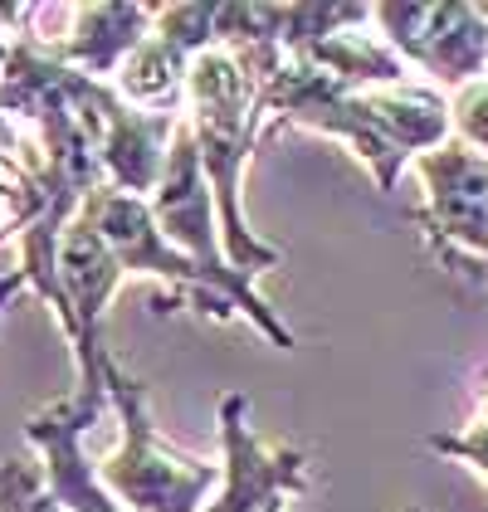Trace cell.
I'll return each mask as SVG.
<instances>
[{"label": "cell", "mask_w": 488, "mask_h": 512, "mask_svg": "<svg viewBox=\"0 0 488 512\" xmlns=\"http://www.w3.org/2000/svg\"><path fill=\"white\" fill-rule=\"evenodd\" d=\"M371 20L381 25L386 44L425 69L445 88H464V83L488 74V25L479 5L464 0H445V5H371Z\"/></svg>", "instance_id": "7"}, {"label": "cell", "mask_w": 488, "mask_h": 512, "mask_svg": "<svg viewBox=\"0 0 488 512\" xmlns=\"http://www.w3.org/2000/svg\"><path fill=\"white\" fill-rule=\"evenodd\" d=\"M425 444H430L435 454L459 459V464H469L474 473H484V478H488V376H484V395H479V405H474L469 425H464V430L430 434Z\"/></svg>", "instance_id": "13"}, {"label": "cell", "mask_w": 488, "mask_h": 512, "mask_svg": "<svg viewBox=\"0 0 488 512\" xmlns=\"http://www.w3.org/2000/svg\"><path fill=\"white\" fill-rule=\"evenodd\" d=\"M103 381L122 425L118 449L98 459L103 488L127 512H205V503L220 493V464H205L196 454L176 449L157 430L147 386L113 352H103Z\"/></svg>", "instance_id": "4"}, {"label": "cell", "mask_w": 488, "mask_h": 512, "mask_svg": "<svg viewBox=\"0 0 488 512\" xmlns=\"http://www.w3.org/2000/svg\"><path fill=\"white\" fill-rule=\"evenodd\" d=\"M205 49H215V0L210 5L205 0H196V5H162L152 35L132 49V59L122 64L113 88L142 113L181 118L191 64L201 59Z\"/></svg>", "instance_id": "9"}, {"label": "cell", "mask_w": 488, "mask_h": 512, "mask_svg": "<svg viewBox=\"0 0 488 512\" xmlns=\"http://www.w3.org/2000/svg\"><path fill=\"white\" fill-rule=\"evenodd\" d=\"M479 15H484V25H488V5H479Z\"/></svg>", "instance_id": "19"}, {"label": "cell", "mask_w": 488, "mask_h": 512, "mask_svg": "<svg viewBox=\"0 0 488 512\" xmlns=\"http://www.w3.org/2000/svg\"><path fill=\"white\" fill-rule=\"evenodd\" d=\"M425 205L415 210V225L430 244V254L445 269H469L479 274L488 254V157L454 142L425 152L415 161Z\"/></svg>", "instance_id": "5"}, {"label": "cell", "mask_w": 488, "mask_h": 512, "mask_svg": "<svg viewBox=\"0 0 488 512\" xmlns=\"http://www.w3.org/2000/svg\"><path fill=\"white\" fill-rule=\"evenodd\" d=\"M162 5H137V0H98V5H69V30L59 40L64 64H74L93 79H118L122 64L132 59V49L152 35Z\"/></svg>", "instance_id": "11"}, {"label": "cell", "mask_w": 488, "mask_h": 512, "mask_svg": "<svg viewBox=\"0 0 488 512\" xmlns=\"http://www.w3.org/2000/svg\"><path fill=\"white\" fill-rule=\"evenodd\" d=\"M79 215L113 244V254H118V264L127 278L142 274V278L166 283V298L157 303V313H171V308H186V303H191L196 313H210V317H220V322H225V317H249V322H254L274 347H284V352L298 347L293 327H288L264 298H244L235 288H225L215 274H205L196 259H186V254L162 235L157 210H152L147 196H127L118 186H103Z\"/></svg>", "instance_id": "3"}, {"label": "cell", "mask_w": 488, "mask_h": 512, "mask_svg": "<svg viewBox=\"0 0 488 512\" xmlns=\"http://www.w3.org/2000/svg\"><path fill=\"white\" fill-rule=\"evenodd\" d=\"M264 113L279 127H308L352 147L386 196L396 191L406 161L445 147L454 132L449 98L440 88H347L337 74L293 54H284V64L264 83Z\"/></svg>", "instance_id": "1"}, {"label": "cell", "mask_w": 488, "mask_h": 512, "mask_svg": "<svg viewBox=\"0 0 488 512\" xmlns=\"http://www.w3.org/2000/svg\"><path fill=\"white\" fill-rule=\"evenodd\" d=\"M49 210V191H44L40 171L25 157L0 152V244H20Z\"/></svg>", "instance_id": "12"}, {"label": "cell", "mask_w": 488, "mask_h": 512, "mask_svg": "<svg viewBox=\"0 0 488 512\" xmlns=\"http://www.w3.org/2000/svg\"><path fill=\"white\" fill-rule=\"evenodd\" d=\"M308 493V449L269 444L249 425V400L220 395V493L205 512H284Z\"/></svg>", "instance_id": "6"}, {"label": "cell", "mask_w": 488, "mask_h": 512, "mask_svg": "<svg viewBox=\"0 0 488 512\" xmlns=\"http://www.w3.org/2000/svg\"><path fill=\"white\" fill-rule=\"evenodd\" d=\"M284 64L279 49H205L191 64V83H186V127L196 137L205 181L215 196V215H220V239L230 264L244 269L249 278L284 269V249L259 239L244 220V171L249 157L264 137V83Z\"/></svg>", "instance_id": "2"}, {"label": "cell", "mask_w": 488, "mask_h": 512, "mask_svg": "<svg viewBox=\"0 0 488 512\" xmlns=\"http://www.w3.org/2000/svg\"><path fill=\"white\" fill-rule=\"evenodd\" d=\"M30 15V5H10V0H0V74H5V59H10V49L20 40V20Z\"/></svg>", "instance_id": "16"}, {"label": "cell", "mask_w": 488, "mask_h": 512, "mask_svg": "<svg viewBox=\"0 0 488 512\" xmlns=\"http://www.w3.org/2000/svg\"><path fill=\"white\" fill-rule=\"evenodd\" d=\"M25 288H30V278L20 274V269H10V274H0V308H10V303H15V298H20Z\"/></svg>", "instance_id": "17"}, {"label": "cell", "mask_w": 488, "mask_h": 512, "mask_svg": "<svg viewBox=\"0 0 488 512\" xmlns=\"http://www.w3.org/2000/svg\"><path fill=\"white\" fill-rule=\"evenodd\" d=\"M0 512H64L49 488H44V469L30 459H5L0 464Z\"/></svg>", "instance_id": "14"}, {"label": "cell", "mask_w": 488, "mask_h": 512, "mask_svg": "<svg viewBox=\"0 0 488 512\" xmlns=\"http://www.w3.org/2000/svg\"><path fill=\"white\" fill-rule=\"evenodd\" d=\"M122 264L113 254V244L98 235L83 215H74V225L59 239V288H64V337L74 342V366H79V381H103V313H108V298L118 293L122 283Z\"/></svg>", "instance_id": "10"}, {"label": "cell", "mask_w": 488, "mask_h": 512, "mask_svg": "<svg viewBox=\"0 0 488 512\" xmlns=\"http://www.w3.org/2000/svg\"><path fill=\"white\" fill-rule=\"evenodd\" d=\"M152 210H157V225L162 235L186 254L196 259L205 274H215L225 288H235L244 298H259L254 278L230 264L225 254V239H220V215H215V196H210V181H205L201 152H196V137L191 127L181 122L176 142H171V157H166L162 186L152 191Z\"/></svg>", "instance_id": "8"}, {"label": "cell", "mask_w": 488, "mask_h": 512, "mask_svg": "<svg viewBox=\"0 0 488 512\" xmlns=\"http://www.w3.org/2000/svg\"><path fill=\"white\" fill-rule=\"evenodd\" d=\"M479 274H484V278H488V254H484V264H479Z\"/></svg>", "instance_id": "18"}, {"label": "cell", "mask_w": 488, "mask_h": 512, "mask_svg": "<svg viewBox=\"0 0 488 512\" xmlns=\"http://www.w3.org/2000/svg\"><path fill=\"white\" fill-rule=\"evenodd\" d=\"M449 118H454V142H464V147L488 157V74L464 83L449 98Z\"/></svg>", "instance_id": "15"}]
</instances>
